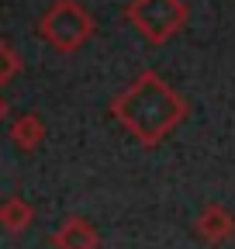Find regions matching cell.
<instances>
[{
	"mask_svg": "<svg viewBox=\"0 0 235 249\" xmlns=\"http://www.w3.org/2000/svg\"><path fill=\"white\" fill-rule=\"evenodd\" d=\"M107 111L142 149H156L187 121L190 104L156 70H142L125 90H118L111 97Z\"/></svg>",
	"mask_w": 235,
	"mask_h": 249,
	"instance_id": "obj_1",
	"label": "cell"
},
{
	"mask_svg": "<svg viewBox=\"0 0 235 249\" xmlns=\"http://www.w3.org/2000/svg\"><path fill=\"white\" fill-rule=\"evenodd\" d=\"M125 21L149 45H166L187 28L190 7L184 0H128L125 4Z\"/></svg>",
	"mask_w": 235,
	"mask_h": 249,
	"instance_id": "obj_2",
	"label": "cell"
},
{
	"mask_svg": "<svg viewBox=\"0 0 235 249\" xmlns=\"http://www.w3.org/2000/svg\"><path fill=\"white\" fill-rule=\"evenodd\" d=\"M38 35L55 49V52H76L94 38V14L86 11L80 0H55L42 14Z\"/></svg>",
	"mask_w": 235,
	"mask_h": 249,
	"instance_id": "obj_3",
	"label": "cell"
},
{
	"mask_svg": "<svg viewBox=\"0 0 235 249\" xmlns=\"http://www.w3.org/2000/svg\"><path fill=\"white\" fill-rule=\"evenodd\" d=\"M194 235L204 246H215V249L218 246H228L235 239V214L225 204H218V201L204 204L197 211V218H194Z\"/></svg>",
	"mask_w": 235,
	"mask_h": 249,
	"instance_id": "obj_4",
	"label": "cell"
},
{
	"mask_svg": "<svg viewBox=\"0 0 235 249\" xmlns=\"http://www.w3.org/2000/svg\"><path fill=\"white\" fill-rule=\"evenodd\" d=\"M55 249H97L101 246V232L80 214H69L63 225H59L49 239Z\"/></svg>",
	"mask_w": 235,
	"mask_h": 249,
	"instance_id": "obj_5",
	"label": "cell"
},
{
	"mask_svg": "<svg viewBox=\"0 0 235 249\" xmlns=\"http://www.w3.org/2000/svg\"><path fill=\"white\" fill-rule=\"evenodd\" d=\"M11 139H14L17 149H24V152L38 149L42 139H45V124H42V118H38V114H21V118L14 121V128H11Z\"/></svg>",
	"mask_w": 235,
	"mask_h": 249,
	"instance_id": "obj_6",
	"label": "cell"
},
{
	"mask_svg": "<svg viewBox=\"0 0 235 249\" xmlns=\"http://www.w3.org/2000/svg\"><path fill=\"white\" fill-rule=\"evenodd\" d=\"M32 218H35V211H32V204H28L24 197H7L4 204H0V222H4V229L14 232V235L32 225Z\"/></svg>",
	"mask_w": 235,
	"mask_h": 249,
	"instance_id": "obj_7",
	"label": "cell"
},
{
	"mask_svg": "<svg viewBox=\"0 0 235 249\" xmlns=\"http://www.w3.org/2000/svg\"><path fill=\"white\" fill-rule=\"evenodd\" d=\"M21 70V59H17V52L4 42V38H0V87H4L14 73Z\"/></svg>",
	"mask_w": 235,
	"mask_h": 249,
	"instance_id": "obj_8",
	"label": "cell"
},
{
	"mask_svg": "<svg viewBox=\"0 0 235 249\" xmlns=\"http://www.w3.org/2000/svg\"><path fill=\"white\" fill-rule=\"evenodd\" d=\"M4 111H7V104H4V97H0V118H4Z\"/></svg>",
	"mask_w": 235,
	"mask_h": 249,
	"instance_id": "obj_9",
	"label": "cell"
}]
</instances>
